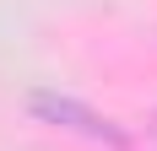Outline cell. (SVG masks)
Listing matches in <instances>:
<instances>
[{
    "label": "cell",
    "instance_id": "1",
    "mask_svg": "<svg viewBox=\"0 0 157 151\" xmlns=\"http://www.w3.org/2000/svg\"><path fill=\"white\" fill-rule=\"evenodd\" d=\"M33 113L49 119V124H65V130H76V135H87V140H103V146H119V140H125L103 113H92V108L76 103V97H60V92H33Z\"/></svg>",
    "mask_w": 157,
    "mask_h": 151
}]
</instances>
